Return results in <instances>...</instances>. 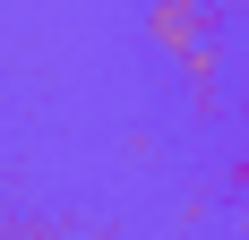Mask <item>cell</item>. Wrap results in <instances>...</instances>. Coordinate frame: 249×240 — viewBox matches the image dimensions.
<instances>
[{"instance_id":"3957f363","label":"cell","mask_w":249,"mask_h":240,"mask_svg":"<svg viewBox=\"0 0 249 240\" xmlns=\"http://www.w3.org/2000/svg\"><path fill=\"white\" fill-rule=\"evenodd\" d=\"M224 180H232V189H241V197H249V154H241V163H232V171H224Z\"/></svg>"},{"instance_id":"7a4b0ae2","label":"cell","mask_w":249,"mask_h":240,"mask_svg":"<svg viewBox=\"0 0 249 240\" xmlns=\"http://www.w3.org/2000/svg\"><path fill=\"white\" fill-rule=\"evenodd\" d=\"M224 60H232V43H224V34H215V43H198V51H180L189 112H224Z\"/></svg>"},{"instance_id":"6da1fadb","label":"cell","mask_w":249,"mask_h":240,"mask_svg":"<svg viewBox=\"0 0 249 240\" xmlns=\"http://www.w3.org/2000/svg\"><path fill=\"white\" fill-rule=\"evenodd\" d=\"M215 34H224V9H215V0H146V43L163 51V60L215 43Z\"/></svg>"},{"instance_id":"277c9868","label":"cell","mask_w":249,"mask_h":240,"mask_svg":"<svg viewBox=\"0 0 249 240\" xmlns=\"http://www.w3.org/2000/svg\"><path fill=\"white\" fill-rule=\"evenodd\" d=\"M215 9H249V0H215Z\"/></svg>"}]
</instances>
